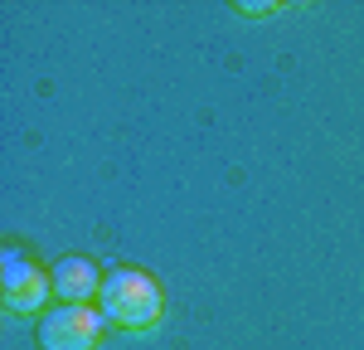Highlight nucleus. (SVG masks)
<instances>
[{
	"mask_svg": "<svg viewBox=\"0 0 364 350\" xmlns=\"http://www.w3.org/2000/svg\"><path fill=\"white\" fill-rule=\"evenodd\" d=\"M49 282H54V297L58 302H73V307H83V302H97L102 297V272H97V262L92 258H58L54 272H49Z\"/></svg>",
	"mask_w": 364,
	"mask_h": 350,
	"instance_id": "obj_4",
	"label": "nucleus"
},
{
	"mask_svg": "<svg viewBox=\"0 0 364 350\" xmlns=\"http://www.w3.org/2000/svg\"><path fill=\"white\" fill-rule=\"evenodd\" d=\"M102 336H107V317L92 302H83V307L58 302L39 321V350H97Z\"/></svg>",
	"mask_w": 364,
	"mask_h": 350,
	"instance_id": "obj_2",
	"label": "nucleus"
},
{
	"mask_svg": "<svg viewBox=\"0 0 364 350\" xmlns=\"http://www.w3.org/2000/svg\"><path fill=\"white\" fill-rule=\"evenodd\" d=\"M107 326H122V331H151L156 321L166 317V292L151 272L141 267H112L107 282H102V297H97Z\"/></svg>",
	"mask_w": 364,
	"mask_h": 350,
	"instance_id": "obj_1",
	"label": "nucleus"
},
{
	"mask_svg": "<svg viewBox=\"0 0 364 350\" xmlns=\"http://www.w3.org/2000/svg\"><path fill=\"white\" fill-rule=\"evenodd\" d=\"M243 15H272V10H282V5H272V0H257V5H238Z\"/></svg>",
	"mask_w": 364,
	"mask_h": 350,
	"instance_id": "obj_5",
	"label": "nucleus"
},
{
	"mask_svg": "<svg viewBox=\"0 0 364 350\" xmlns=\"http://www.w3.org/2000/svg\"><path fill=\"white\" fill-rule=\"evenodd\" d=\"M44 297H54V282L44 277V267L29 262L20 248H5V258H0V302H5V312L34 317V312H44Z\"/></svg>",
	"mask_w": 364,
	"mask_h": 350,
	"instance_id": "obj_3",
	"label": "nucleus"
}]
</instances>
